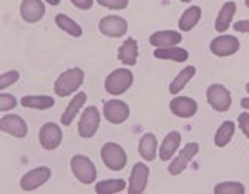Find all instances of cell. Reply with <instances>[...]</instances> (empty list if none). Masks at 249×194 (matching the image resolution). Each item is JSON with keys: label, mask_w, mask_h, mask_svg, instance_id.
<instances>
[{"label": "cell", "mask_w": 249, "mask_h": 194, "mask_svg": "<svg viewBox=\"0 0 249 194\" xmlns=\"http://www.w3.org/2000/svg\"><path fill=\"white\" fill-rule=\"evenodd\" d=\"M246 7H248V9H249V0H246Z\"/></svg>", "instance_id": "obj_40"}, {"label": "cell", "mask_w": 249, "mask_h": 194, "mask_svg": "<svg viewBox=\"0 0 249 194\" xmlns=\"http://www.w3.org/2000/svg\"><path fill=\"white\" fill-rule=\"evenodd\" d=\"M126 188V183L123 179H105L100 181L95 186V191L98 194H115V193H122Z\"/></svg>", "instance_id": "obj_28"}, {"label": "cell", "mask_w": 249, "mask_h": 194, "mask_svg": "<svg viewBox=\"0 0 249 194\" xmlns=\"http://www.w3.org/2000/svg\"><path fill=\"white\" fill-rule=\"evenodd\" d=\"M199 151V144L198 143H188L186 146L181 149V153H179L178 156L175 158V159L170 163V168H168V173L173 176H178L181 175L184 169L188 168V164L191 163V159L198 155Z\"/></svg>", "instance_id": "obj_7"}, {"label": "cell", "mask_w": 249, "mask_h": 194, "mask_svg": "<svg viewBox=\"0 0 249 194\" xmlns=\"http://www.w3.org/2000/svg\"><path fill=\"white\" fill-rule=\"evenodd\" d=\"M241 106L246 108V110H249V98H243V100H241Z\"/></svg>", "instance_id": "obj_37"}, {"label": "cell", "mask_w": 249, "mask_h": 194, "mask_svg": "<svg viewBox=\"0 0 249 194\" xmlns=\"http://www.w3.org/2000/svg\"><path fill=\"white\" fill-rule=\"evenodd\" d=\"M199 18H201V9L198 5H193L181 15V18H179V28L183 32H190L199 22Z\"/></svg>", "instance_id": "obj_26"}, {"label": "cell", "mask_w": 249, "mask_h": 194, "mask_svg": "<svg viewBox=\"0 0 249 194\" xmlns=\"http://www.w3.org/2000/svg\"><path fill=\"white\" fill-rule=\"evenodd\" d=\"M188 52L184 48L178 47H166V48H156L155 58L160 60H173V62H184L188 60Z\"/></svg>", "instance_id": "obj_23"}, {"label": "cell", "mask_w": 249, "mask_h": 194, "mask_svg": "<svg viewBox=\"0 0 249 194\" xmlns=\"http://www.w3.org/2000/svg\"><path fill=\"white\" fill-rule=\"evenodd\" d=\"M170 110L178 118H191L198 111V103L190 96H176V98L171 100Z\"/></svg>", "instance_id": "obj_15"}, {"label": "cell", "mask_w": 249, "mask_h": 194, "mask_svg": "<svg viewBox=\"0 0 249 194\" xmlns=\"http://www.w3.org/2000/svg\"><path fill=\"white\" fill-rule=\"evenodd\" d=\"M50 176H52L50 168L38 166V168L29 171L25 176L22 177V181H20V188H22L23 191H35L37 188L45 184L47 181L50 179Z\"/></svg>", "instance_id": "obj_8"}, {"label": "cell", "mask_w": 249, "mask_h": 194, "mask_svg": "<svg viewBox=\"0 0 249 194\" xmlns=\"http://www.w3.org/2000/svg\"><path fill=\"white\" fill-rule=\"evenodd\" d=\"M206 98H208V103L213 110L223 113V111H228L231 106V95L228 91L226 87L223 85L216 83V85H211L206 91Z\"/></svg>", "instance_id": "obj_5"}, {"label": "cell", "mask_w": 249, "mask_h": 194, "mask_svg": "<svg viewBox=\"0 0 249 194\" xmlns=\"http://www.w3.org/2000/svg\"><path fill=\"white\" fill-rule=\"evenodd\" d=\"M83 78L85 73L80 68H68L58 76V80L55 82V93L58 96H68L71 93H75L80 87L83 85Z\"/></svg>", "instance_id": "obj_1"}, {"label": "cell", "mask_w": 249, "mask_h": 194, "mask_svg": "<svg viewBox=\"0 0 249 194\" xmlns=\"http://www.w3.org/2000/svg\"><path fill=\"white\" fill-rule=\"evenodd\" d=\"M18 71L17 70H12V71H7V73H2L0 76V88L2 90H5L7 87H10V85H14L15 82L18 80Z\"/></svg>", "instance_id": "obj_33"}, {"label": "cell", "mask_w": 249, "mask_h": 194, "mask_svg": "<svg viewBox=\"0 0 249 194\" xmlns=\"http://www.w3.org/2000/svg\"><path fill=\"white\" fill-rule=\"evenodd\" d=\"M234 129H236L234 121H224V123L218 128V131H216V135H214V144H216V146H219V148L226 146V144L232 140Z\"/></svg>", "instance_id": "obj_25"}, {"label": "cell", "mask_w": 249, "mask_h": 194, "mask_svg": "<svg viewBox=\"0 0 249 194\" xmlns=\"http://www.w3.org/2000/svg\"><path fill=\"white\" fill-rule=\"evenodd\" d=\"M100 32L107 37H113V38H118V37H123L128 30V23L126 20L118 17V15H108V17L100 20Z\"/></svg>", "instance_id": "obj_11"}, {"label": "cell", "mask_w": 249, "mask_h": 194, "mask_svg": "<svg viewBox=\"0 0 249 194\" xmlns=\"http://www.w3.org/2000/svg\"><path fill=\"white\" fill-rule=\"evenodd\" d=\"M133 83V73L128 68H118L111 71L105 80V90L110 95H122L131 87Z\"/></svg>", "instance_id": "obj_2"}, {"label": "cell", "mask_w": 249, "mask_h": 194, "mask_svg": "<svg viewBox=\"0 0 249 194\" xmlns=\"http://www.w3.org/2000/svg\"><path fill=\"white\" fill-rule=\"evenodd\" d=\"M156 149H158V140L153 133H146L143 135V138L140 140V146H138V153L143 159L153 161L156 158Z\"/></svg>", "instance_id": "obj_21"}, {"label": "cell", "mask_w": 249, "mask_h": 194, "mask_svg": "<svg viewBox=\"0 0 249 194\" xmlns=\"http://www.w3.org/2000/svg\"><path fill=\"white\" fill-rule=\"evenodd\" d=\"M244 191H246L244 186L241 183H234V181H231V183H219L214 188L216 194H244Z\"/></svg>", "instance_id": "obj_30"}, {"label": "cell", "mask_w": 249, "mask_h": 194, "mask_svg": "<svg viewBox=\"0 0 249 194\" xmlns=\"http://www.w3.org/2000/svg\"><path fill=\"white\" fill-rule=\"evenodd\" d=\"M102 7H107V9L111 10H123L128 7L130 0H96Z\"/></svg>", "instance_id": "obj_31"}, {"label": "cell", "mask_w": 249, "mask_h": 194, "mask_svg": "<svg viewBox=\"0 0 249 194\" xmlns=\"http://www.w3.org/2000/svg\"><path fill=\"white\" fill-rule=\"evenodd\" d=\"M239 50V40L232 35H221L213 38L211 42V53L216 56H230Z\"/></svg>", "instance_id": "obj_13"}, {"label": "cell", "mask_w": 249, "mask_h": 194, "mask_svg": "<svg viewBox=\"0 0 249 194\" xmlns=\"http://www.w3.org/2000/svg\"><path fill=\"white\" fill-rule=\"evenodd\" d=\"M238 123H239L241 131L249 138V113H241L238 116Z\"/></svg>", "instance_id": "obj_34"}, {"label": "cell", "mask_w": 249, "mask_h": 194, "mask_svg": "<svg viewBox=\"0 0 249 194\" xmlns=\"http://www.w3.org/2000/svg\"><path fill=\"white\" fill-rule=\"evenodd\" d=\"M55 105V100L52 96L38 95V96H23L22 106L25 108H37V110H48Z\"/></svg>", "instance_id": "obj_27"}, {"label": "cell", "mask_w": 249, "mask_h": 194, "mask_svg": "<svg viewBox=\"0 0 249 194\" xmlns=\"http://www.w3.org/2000/svg\"><path fill=\"white\" fill-rule=\"evenodd\" d=\"M148 176H150V169L146 164L136 163L131 169L130 176V186H128V193L130 194H142L148 184Z\"/></svg>", "instance_id": "obj_14"}, {"label": "cell", "mask_w": 249, "mask_h": 194, "mask_svg": "<svg viewBox=\"0 0 249 194\" xmlns=\"http://www.w3.org/2000/svg\"><path fill=\"white\" fill-rule=\"evenodd\" d=\"M100 126V111L96 106H87L78 121V135L82 138H91Z\"/></svg>", "instance_id": "obj_6"}, {"label": "cell", "mask_w": 249, "mask_h": 194, "mask_svg": "<svg viewBox=\"0 0 249 194\" xmlns=\"http://www.w3.org/2000/svg\"><path fill=\"white\" fill-rule=\"evenodd\" d=\"M181 144V133L171 131L166 138L163 140L161 146H160V159L161 161H170L173 155L176 153V149Z\"/></svg>", "instance_id": "obj_18"}, {"label": "cell", "mask_w": 249, "mask_h": 194, "mask_svg": "<svg viewBox=\"0 0 249 194\" xmlns=\"http://www.w3.org/2000/svg\"><path fill=\"white\" fill-rule=\"evenodd\" d=\"M0 129L15 138H25L29 126H27L25 120H22L18 115H5L0 120Z\"/></svg>", "instance_id": "obj_12"}, {"label": "cell", "mask_w": 249, "mask_h": 194, "mask_svg": "<svg viewBox=\"0 0 249 194\" xmlns=\"http://www.w3.org/2000/svg\"><path fill=\"white\" fill-rule=\"evenodd\" d=\"M102 161L111 171H122L126 166V153L116 143H107L102 148Z\"/></svg>", "instance_id": "obj_3"}, {"label": "cell", "mask_w": 249, "mask_h": 194, "mask_svg": "<svg viewBox=\"0 0 249 194\" xmlns=\"http://www.w3.org/2000/svg\"><path fill=\"white\" fill-rule=\"evenodd\" d=\"M195 75H196V67H186V68H183V70L178 73V76H176V78L170 83V93H173V95L179 93L184 87H186L188 82H190V80Z\"/></svg>", "instance_id": "obj_24"}, {"label": "cell", "mask_w": 249, "mask_h": 194, "mask_svg": "<svg viewBox=\"0 0 249 194\" xmlns=\"http://www.w3.org/2000/svg\"><path fill=\"white\" fill-rule=\"evenodd\" d=\"M246 91H248V93H249V83H248V85H246Z\"/></svg>", "instance_id": "obj_39"}, {"label": "cell", "mask_w": 249, "mask_h": 194, "mask_svg": "<svg viewBox=\"0 0 249 194\" xmlns=\"http://www.w3.org/2000/svg\"><path fill=\"white\" fill-rule=\"evenodd\" d=\"M103 116L113 124H120L130 116V106L122 100H108L103 106Z\"/></svg>", "instance_id": "obj_9"}, {"label": "cell", "mask_w": 249, "mask_h": 194, "mask_svg": "<svg viewBox=\"0 0 249 194\" xmlns=\"http://www.w3.org/2000/svg\"><path fill=\"white\" fill-rule=\"evenodd\" d=\"M236 32H241V34H249V20H238V22L232 25Z\"/></svg>", "instance_id": "obj_35"}, {"label": "cell", "mask_w": 249, "mask_h": 194, "mask_svg": "<svg viewBox=\"0 0 249 194\" xmlns=\"http://www.w3.org/2000/svg\"><path fill=\"white\" fill-rule=\"evenodd\" d=\"M181 2H191V0H181Z\"/></svg>", "instance_id": "obj_41"}, {"label": "cell", "mask_w": 249, "mask_h": 194, "mask_svg": "<svg viewBox=\"0 0 249 194\" xmlns=\"http://www.w3.org/2000/svg\"><path fill=\"white\" fill-rule=\"evenodd\" d=\"M62 128L58 126L57 123H45L42 128H40L38 133V140L40 144H42L45 149H57L60 144H62Z\"/></svg>", "instance_id": "obj_10"}, {"label": "cell", "mask_w": 249, "mask_h": 194, "mask_svg": "<svg viewBox=\"0 0 249 194\" xmlns=\"http://www.w3.org/2000/svg\"><path fill=\"white\" fill-rule=\"evenodd\" d=\"M20 15L29 23L40 22L45 15V5L42 0H23L20 3Z\"/></svg>", "instance_id": "obj_16"}, {"label": "cell", "mask_w": 249, "mask_h": 194, "mask_svg": "<svg viewBox=\"0 0 249 194\" xmlns=\"http://www.w3.org/2000/svg\"><path fill=\"white\" fill-rule=\"evenodd\" d=\"M71 3H73L77 9L88 10V9H91V5H93V0H71Z\"/></svg>", "instance_id": "obj_36"}, {"label": "cell", "mask_w": 249, "mask_h": 194, "mask_svg": "<svg viewBox=\"0 0 249 194\" xmlns=\"http://www.w3.org/2000/svg\"><path fill=\"white\" fill-rule=\"evenodd\" d=\"M183 40L181 34L175 30H163L156 32L150 37V43L156 48H166V47H176Z\"/></svg>", "instance_id": "obj_17"}, {"label": "cell", "mask_w": 249, "mask_h": 194, "mask_svg": "<svg viewBox=\"0 0 249 194\" xmlns=\"http://www.w3.org/2000/svg\"><path fill=\"white\" fill-rule=\"evenodd\" d=\"M71 171L75 177L83 184H91L96 179V168L95 164L83 155H75L70 161Z\"/></svg>", "instance_id": "obj_4"}, {"label": "cell", "mask_w": 249, "mask_h": 194, "mask_svg": "<svg viewBox=\"0 0 249 194\" xmlns=\"http://www.w3.org/2000/svg\"><path fill=\"white\" fill-rule=\"evenodd\" d=\"M45 2H48V3H50V5H58L60 0H45Z\"/></svg>", "instance_id": "obj_38"}, {"label": "cell", "mask_w": 249, "mask_h": 194, "mask_svg": "<svg viewBox=\"0 0 249 194\" xmlns=\"http://www.w3.org/2000/svg\"><path fill=\"white\" fill-rule=\"evenodd\" d=\"M55 23H57L63 32H67L68 35H71V37H80V35H82V27H80L75 20L67 17V15L58 14L57 17H55Z\"/></svg>", "instance_id": "obj_29"}, {"label": "cell", "mask_w": 249, "mask_h": 194, "mask_svg": "<svg viewBox=\"0 0 249 194\" xmlns=\"http://www.w3.org/2000/svg\"><path fill=\"white\" fill-rule=\"evenodd\" d=\"M118 60L123 65L133 67L138 60V43L133 38H128L123 42V45L118 48Z\"/></svg>", "instance_id": "obj_19"}, {"label": "cell", "mask_w": 249, "mask_h": 194, "mask_svg": "<svg viewBox=\"0 0 249 194\" xmlns=\"http://www.w3.org/2000/svg\"><path fill=\"white\" fill-rule=\"evenodd\" d=\"M85 102H87V93H77V95L73 96V100L68 103L67 110L63 111V115H62L63 126H70L71 121L77 118V113L82 110V106L85 105Z\"/></svg>", "instance_id": "obj_20"}, {"label": "cell", "mask_w": 249, "mask_h": 194, "mask_svg": "<svg viewBox=\"0 0 249 194\" xmlns=\"http://www.w3.org/2000/svg\"><path fill=\"white\" fill-rule=\"evenodd\" d=\"M234 14H236L234 2H226L223 7H221L219 15H218V18H216V30H218L219 34H223V32H226L228 28H230Z\"/></svg>", "instance_id": "obj_22"}, {"label": "cell", "mask_w": 249, "mask_h": 194, "mask_svg": "<svg viewBox=\"0 0 249 194\" xmlns=\"http://www.w3.org/2000/svg\"><path fill=\"white\" fill-rule=\"evenodd\" d=\"M15 106H17V98L14 95H9V93H2L0 95V110L9 111Z\"/></svg>", "instance_id": "obj_32"}]
</instances>
